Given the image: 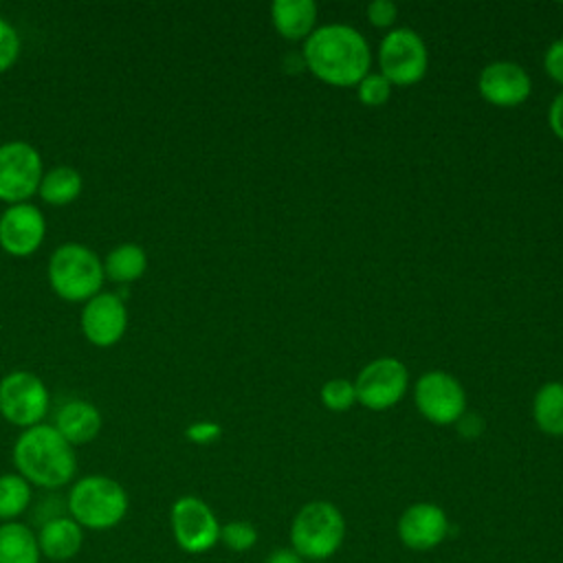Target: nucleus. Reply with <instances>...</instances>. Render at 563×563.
<instances>
[{"mask_svg": "<svg viewBox=\"0 0 563 563\" xmlns=\"http://www.w3.org/2000/svg\"><path fill=\"white\" fill-rule=\"evenodd\" d=\"M306 68L321 81L339 88L356 86L372 66L365 37L347 24H325L310 33L301 51Z\"/></svg>", "mask_w": 563, "mask_h": 563, "instance_id": "nucleus-1", "label": "nucleus"}, {"mask_svg": "<svg viewBox=\"0 0 563 563\" xmlns=\"http://www.w3.org/2000/svg\"><path fill=\"white\" fill-rule=\"evenodd\" d=\"M13 464L31 486L62 488L77 471L75 449L59 435L53 424H35L24 429L13 444Z\"/></svg>", "mask_w": 563, "mask_h": 563, "instance_id": "nucleus-2", "label": "nucleus"}, {"mask_svg": "<svg viewBox=\"0 0 563 563\" xmlns=\"http://www.w3.org/2000/svg\"><path fill=\"white\" fill-rule=\"evenodd\" d=\"M46 277L59 299L86 303L101 292L106 273L103 262L92 249L81 242H64L51 253Z\"/></svg>", "mask_w": 563, "mask_h": 563, "instance_id": "nucleus-3", "label": "nucleus"}, {"mask_svg": "<svg viewBox=\"0 0 563 563\" xmlns=\"http://www.w3.org/2000/svg\"><path fill=\"white\" fill-rule=\"evenodd\" d=\"M128 504V493L117 479L86 475L70 486L66 508L81 528L108 530L123 521Z\"/></svg>", "mask_w": 563, "mask_h": 563, "instance_id": "nucleus-4", "label": "nucleus"}, {"mask_svg": "<svg viewBox=\"0 0 563 563\" xmlns=\"http://www.w3.org/2000/svg\"><path fill=\"white\" fill-rule=\"evenodd\" d=\"M345 539V519L341 510L323 499L299 508L290 526V548L312 563L330 559Z\"/></svg>", "mask_w": 563, "mask_h": 563, "instance_id": "nucleus-5", "label": "nucleus"}, {"mask_svg": "<svg viewBox=\"0 0 563 563\" xmlns=\"http://www.w3.org/2000/svg\"><path fill=\"white\" fill-rule=\"evenodd\" d=\"M378 68L391 86L418 84L429 68L424 40L407 26L391 29L378 46Z\"/></svg>", "mask_w": 563, "mask_h": 563, "instance_id": "nucleus-6", "label": "nucleus"}, {"mask_svg": "<svg viewBox=\"0 0 563 563\" xmlns=\"http://www.w3.org/2000/svg\"><path fill=\"white\" fill-rule=\"evenodd\" d=\"M51 394L40 376L26 369H15L0 380V413L7 422L20 429L35 427L48 413Z\"/></svg>", "mask_w": 563, "mask_h": 563, "instance_id": "nucleus-7", "label": "nucleus"}, {"mask_svg": "<svg viewBox=\"0 0 563 563\" xmlns=\"http://www.w3.org/2000/svg\"><path fill=\"white\" fill-rule=\"evenodd\" d=\"M44 176L42 156L29 141H7L0 145V200L7 205L29 202L37 194Z\"/></svg>", "mask_w": 563, "mask_h": 563, "instance_id": "nucleus-8", "label": "nucleus"}, {"mask_svg": "<svg viewBox=\"0 0 563 563\" xmlns=\"http://www.w3.org/2000/svg\"><path fill=\"white\" fill-rule=\"evenodd\" d=\"M409 385V372L402 361L394 356H380L369 361L354 380L356 402L369 411L391 409L402 400Z\"/></svg>", "mask_w": 563, "mask_h": 563, "instance_id": "nucleus-9", "label": "nucleus"}, {"mask_svg": "<svg viewBox=\"0 0 563 563\" xmlns=\"http://www.w3.org/2000/svg\"><path fill=\"white\" fill-rule=\"evenodd\" d=\"M169 526L174 541L189 554H202L220 541V523L207 501L183 495L172 504Z\"/></svg>", "mask_w": 563, "mask_h": 563, "instance_id": "nucleus-10", "label": "nucleus"}, {"mask_svg": "<svg viewBox=\"0 0 563 563\" xmlns=\"http://www.w3.org/2000/svg\"><path fill=\"white\" fill-rule=\"evenodd\" d=\"M418 411L433 424H455L466 411V394L457 378L446 372H424L413 387Z\"/></svg>", "mask_w": 563, "mask_h": 563, "instance_id": "nucleus-11", "label": "nucleus"}, {"mask_svg": "<svg viewBox=\"0 0 563 563\" xmlns=\"http://www.w3.org/2000/svg\"><path fill=\"white\" fill-rule=\"evenodd\" d=\"M79 328L86 341L97 347H110L119 343L128 330V308L117 292H97L90 297L79 317Z\"/></svg>", "mask_w": 563, "mask_h": 563, "instance_id": "nucleus-12", "label": "nucleus"}, {"mask_svg": "<svg viewBox=\"0 0 563 563\" xmlns=\"http://www.w3.org/2000/svg\"><path fill=\"white\" fill-rule=\"evenodd\" d=\"M46 235V220L31 202L9 205L0 213V246L13 257H26L40 249Z\"/></svg>", "mask_w": 563, "mask_h": 563, "instance_id": "nucleus-13", "label": "nucleus"}, {"mask_svg": "<svg viewBox=\"0 0 563 563\" xmlns=\"http://www.w3.org/2000/svg\"><path fill=\"white\" fill-rule=\"evenodd\" d=\"M477 90L490 106L515 108L530 97L532 81L523 66L515 62H493L482 68Z\"/></svg>", "mask_w": 563, "mask_h": 563, "instance_id": "nucleus-14", "label": "nucleus"}, {"mask_svg": "<svg viewBox=\"0 0 563 563\" xmlns=\"http://www.w3.org/2000/svg\"><path fill=\"white\" fill-rule=\"evenodd\" d=\"M449 534V519L446 512L431 504L418 501L405 508L398 519V537L400 541L416 552H427L438 548Z\"/></svg>", "mask_w": 563, "mask_h": 563, "instance_id": "nucleus-15", "label": "nucleus"}, {"mask_svg": "<svg viewBox=\"0 0 563 563\" xmlns=\"http://www.w3.org/2000/svg\"><path fill=\"white\" fill-rule=\"evenodd\" d=\"M101 424V411L90 400L70 398L57 409L53 427L70 446H79L92 442L99 435Z\"/></svg>", "mask_w": 563, "mask_h": 563, "instance_id": "nucleus-16", "label": "nucleus"}, {"mask_svg": "<svg viewBox=\"0 0 563 563\" xmlns=\"http://www.w3.org/2000/svg\"><path fill=\"white\" fill-rule=\"evenodd\" d=\"M84 543V528L68 515L53 517L42 523L37 532V545L42 556L51 561L73 559Z\"/></svg>", "mask_w": 563, "mask_h": 563, "instance_id": "nucleus-17", "label": "nucleus"}, {"mask_svg": "<svg viewBox=\"0 0 563 563\" xmlns=\"http://www.w3.org/2000/svg\"><path fill=\"white\" fill-rule=\"evenodd\" d=\"M271 22L284 40L306 42L314 31L317 4L312 0H275L271 4Z\"/></svg>", "mask_w": 563, "mask_h": 563, "instance_id": "nucleus-18", "label": "nucleus"}, {"mask_svg": "<svg viewBox=\"0 0 563 563\" xmlns=\"http://www.w3.org/2000/svg\"><path fill=\"white\" fill-rule=\"evenodd\" d=\"M37 534L20 521L0 523V563H40Z\"/></svg>", "mask_w": 563, "mask_h": 563, "instance_id": "nucleus-19", "label": "nucleus"}, {"mask_svg": "<svg viewBox=\"0 0 563 563\" xmlns=\"http://www.w3.org/2000/svg\"><path fill=\"white\" fill-rule=\"evenodd\" d=\"M534 424L545 435H563V383H543L532 400Z\"/></svg>", "mask_w": 563, "mask_h": 563, "instance_id": "nucleus-20", "label": "nucleus"}, {"mask_svg": "<svg viewBox=\"0 0 563 563\" xmlns=\"http://www.w3.org/2000/svg\"><path fill=\"white\" fill-rule=\"evenodd\" d=\"M81 189H84L81 174L70 165H57V167H51L48 172H44L37 194L44 202L62 207V205L77 200Z\"/></svg>", "mask_w": 563, "mask_h": 563, "instance_id": "nucleus-21", "label": "nucleus"}, {"mask_svg": "<svg viewBox=\"0 0 563 563\" xmlns=\"http://www.w3.org/2000/svg\"><path fill=\"white\" fill-rule=\"evenodd\" d=\"M147 268V255L141 244L123 242L117 244L103 260V273L117 284H130L139 279Z\"/></svg>", "mask_w": 563, "mask_h": 563, "instance_id": "nucleus-22", "label": "nucleus"}, {"mask_svg": "<svg viewBox=\"0 0 563 563\" xmlns=\"http://www.w3.org/2000/svg\"><path fill=\"white\" fill-rule=\"evenodd\" d=\"M31 484L18 473L0 475V521H15L31 506Z\"/></svg>", "mask_w": 563, "mask_h": 563, "instance_id": "nucleus-23", "label": "nucleus"}, {"mask_svg": "<svg viewBox=\"0 0 563 563\" xmlns=\"http://www.w3.org/2000/svg\"><path fill=\"white\" fill-rule=\"evenodd\" d=\"M321 402L330 411H347L356 402L354 383L345 378H332L321 385Z\"/></svg>", "mask_w": 563, "mask_h": 563, "instance_id": "nucleus-24", "label": "nucleus"}, {"mask_svg": "<svg viewBox=\"0 0 563 563\" xmlns=\"http://www.w3.org/2000/svg\"><path fill=\"white\" fill-rule=\"evenodd\" d=\"M356 97L367 108H380L391 97V84L380 73H367L356 84Z\"/></svg>", "mask_w": 563, "mask_h": 563, "instance_id": "nucleus-25", "label": "nucleus"}, {"mask_svg": "<svg viewBox=\"0 0 563 563\" xmlns=\"http://www.w3.org/2000/svg\"><path fill=\"white\" fill-rule=\"evenodd\" d=\"M220 541L233 552H246L257 543V530L251 521L235 519L220 526Z\"/></svg>", "mask_w": 563, "mask_h": 563, "instance_id": "nucleus-26", "label": "nucleus"}, {"mask_svg": "<svg viewBox=\"0 0 563 563\" xmlns=\"http://www.w3.org/2000/svg\"><path fill=\"white\" fill-rule=\"evenodd\" d=\"M20 55V35L15 26L0 15V75L9 70Z\"/></svg>", "mask_w": 563, "mask_h": 563, "instance_id": "nucleus-27", "label": "nucleus"}, {"mask_svg": "<svg viewBox=\"0 0 563 563\" xmlns=\"http://www.w3.org/2000/svg\"><path fill=\"white\" fill-rule=\"evenodd\" d=\"M398 7L391 0H374L367 4V20L376 29H387L396 22Z\"/></svg>", "mask_w": 563, "mask_h": 563, "instance_id": "nucleus-28", "label": "nucleus"}, {"mask_svg": "<svg viewBox=\"0 0 563 563\" xmlns=\"http://www.w3.org/2000/svg\"><path fill=\"white\" fill-rule=\"evenodd\" d=\"M543 68L550 79L563 86V37L552 42L543 55Z\"/></svg>", "mask_w": 563, "mask_h": 563, "instance_id": "nucleus-29", "label": "nucleus"}, {"mask_svg": "<svg viewBox=\"0 0 563 563\" xmlns=\"http://www.w3.org/2000/svg\"><path fill=\"white\" fill-rule=\"evenodd\" d=\"M220 433H222L220 424L209 422V420L194 422V424H189V427L185 429L187 440H191V442H196V444H209V442L218 440V438H220Z\"/></svg>", "mask_w": 563, "mask_h": 563, "instance_id": "nucleus-30", "label": "nucleus"}, {"mask_svg": "<svg viewBox=\"0 0 563 563\" xmlns=\"http://www.w3.org/2000/svg\"><path fill=\"white\" fill-rule=\"evenodd\" d=\"M548 125L554 136L563 141V92H559L548 108Z\"/></svg>", "mask_w": 563, "mask_h": 563, "instance_id": "nucleus-31", "label": "nucleus"}, {"mask_svg": "<svg viewBox=\"0 0 563 563\" xmlns=\"http://www.w3.org/2000/svg\"><path fill=\"white\" fill-rule=\"evenodd\" d=\"M455 424H457L460 435H464V438H477L484 429V420L471 411H464Z\"/></svg>", "mask_w": 563, "mask_h": 563, "instance_id": "nucleus-32", "label": "nucleus"}, {"mask_svg": "<svg viewBox=\"0 0 563 563\" xmlns=\"http://www.w3.org/2000/svg\"><path fill=\"white\" fill-rule=\"evenodd\" d=\"M264 563H301V556L292 548H277L266 556Z\"/></svg>", "mask_w": 563, "mask_h": 563, "instance_id": "nucleus-33", "label": "nucleus"}, {"mask_svg": "<svg viewBox=\"0 0 563 563\" xmlns=\"http://www.w3.org/2000/svg\"><path fill=\"white\" fill-rule=\"evenodd\" d=\"M317 563H325V561H317Z\"/></svg>", "mask_w": 563, "mask_h": 563, "instance_id": "nucleus-34", "label": "nucleus"}]
</instances>
